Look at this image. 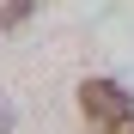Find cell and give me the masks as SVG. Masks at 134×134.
<instances>
[{"instance_id":"7a4b0ae2","label":"cell","mask_w":134,"mask_h":134,"mask_svg":"<svg viewBox=\"0 0 134 134\" xmlns=\"http://www.w3.org/2000/svg\"><path fill=\"white\" fill-rule=\"evenodd\" d=\"M31 12H37V0H6V6H0V37H6L12 25H25Z\"/></svg>"},{"instance_id":"3957f363","label":"cell","mask_w":134,"mask_h":134,"mask_svg":"<svg viewBox=\"0 0 134 134\" xmlns=\"http://www.w3.org/2000/svg\"><path fill=\"white\" fill-rule=\"evenodd\" d=\"M6 128H12V116H6V110H0V134H6Z\"/></svg>"},{"instance_id":"6da1fadb","label":"cell","mask_w":134,"mask_h":134,"mask_svg":"<svg viewBox=\"0 0 134 134\" xmlns=\"http://www.w3.org/2000/svg\"><path fill=\"white\" fill-rule=\"evenodd\" d=\"M79 116L92 134H134V92L116 79H79Z\"/></svg>"}]
</instances>
